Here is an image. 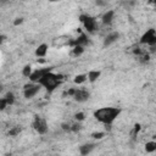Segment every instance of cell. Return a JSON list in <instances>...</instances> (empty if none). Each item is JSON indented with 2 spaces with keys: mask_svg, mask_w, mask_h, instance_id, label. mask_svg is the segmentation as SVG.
Returning a JSON list of instances; mask_svg holds the SVG:
<instances>
[{
  "mask_svg": "<svg viewBox=\"0 0 156 156\" xmlns=\"http://www.w3.org/2000/svg\"><path fill=\"white\" fill-rule=\"evenodd\" d=\"M7 105H9V104H7V101L5 100V98H2V99L0 100V108H1V110H4Z\"/></svg>",
  "mask_w": 156,
  "mask_h": 156,
  "instance_id": "cell-24",
  "label": "cell"
},
{
  "mask_svg": "<svg viewBox=\"0 0 156 156\" xmlns=\"http://www.w3.org/2000/svg\"><path fill=\"white\" fill-rule=\"evenodd\" d=\"M5 100L7 101L9 105H12V104L15 102V95H13L12 93H7V94L5 95Z\"/></svg>",
  "mask_w": 156,
  "mask_h": 156,
  "instance_id": "cell-20",
  "label": "cell"
},
{
  "mask_svg": "<svg viewBox=\"0 0 156 156\" xmlns=\"http://www.w3.org/2000/svg\"><path fill=\"white\" fill-rule=\"evenodd\" d=\"M119 113L121 110L117 107H102L94 112V117L104 124H111Z\"/></svg>",
  "mask_w": 156,
  "mask_h": 156,
  "instance_id": "cell-1",
  "label": "cell"
},
{
  "mask_svg": "<svg viewBox=\"0 0 156 156\" xmlns=\"http://www.w3.org/2000/svg\"><path fill=\"white\" fill-rule=\"evenodd\" d=\"M91 136H93L94 139H102V138L105 136V133H104V132H95V133L91 134Z\"/></svg>",
  "mask_w": 156,
  "mask_h": 156,
  "instance_id": "cell-22",
  "label": "cell"
},
{
  "mask_svg": "<svg viewBox=\"0 0 156 156\" xmlns=\"http://www.w3.org/2000/svg\"><path fill=\"white\" fill-rule=\"evenodd\" d=\"M79 18H80V22L83 23L84 28H85L89 33H93V32L96 30L98 23H96V20H95L94 17H90V16H88V15H82Z\"/></svg>",
  "mask_w": 156,
  "mask_h": 156,
  "instance_id": "cell-3",
  "label": "cell"
},
{
  "mask_svg": "<svg viewBox=\"0 0 156 156\" xmlns=\"http://www.w3.org/2000/svg\"><path fill=\"white\" fill-rule=\"evenodd\" d=\"M48 49H49L48 44H45V43L40 44V45L35 49V56H38V57H44V56H46Z\"/></svg>",
  "mask_w": 156,
  "mask_h": 156,
  "instance_id": "cell-12",
  "label": "cell"
},
{
  "mask_svg": "<svg viewBox=\"0 0 156 156\" xmlns=\"http://www.w3.org/2000/svg\"><path fill=\"white\" fill-rule=\"evenodd\" d=\"M87 44H88V39H87L85 34H80L76 40H73V45H82V46H84Z\"/></svg>",
  "mask_w": 156,
  "mask_h": 156,
  "instance_id": "cell-15",
  "label": "cell"
},
{
  "mask_svg": "<svg viewBox=\"0 0 156 156\" xmlns=\"http://www.w3.org/2000/svg\"><path fill=\"white\" fill-rule=\"evenodd\" d=\"M61 78H62V76L56 74V73H54L52 71H50V72H48L38 83H39L41 87L46 88L48 90H54V89L60 84Z\"/></svg>",
  "mask_w": 156,
  "mask_h": 156,
  "instance_id": "cell-2",
  "label": "cell"
},
{
  "mask_svg": "<svg viewBox=\"0 0 156 156\" xmlns=\"http://www.w3.org/2000/svg\"><path fill=\"white\" fill-rule=\"evenodd\" d=\"M0 1H1V5H2V4H5V2H6V0H0Z\"/></svg>",
  "mask_w": 156,
  "mask_h": 156,
  "instance_id": "cell-30",
  "label": "cell"
},
{
  "mask_svg": "<svg viewBox=\"0 0 156 156\" xmlns=\"http://www.w3.org/2000/svg\"><path fill=\"white\" fill-rule=\"evenodd\" d=\"M94 147H95V145L91 143L83 144L82 146H79V152H80V155H88L94 150Z\"/></svg>",
  "mask_w": 156,
  "mask_h": 156,
  "instance_id": "cell-14",
  "label": "cell"
},
{
  "mask_svg": "<svg viewBox=\"0 0 156 156\" xmlns=\"http://www.w3.org/2000/svg\"><path fill=\"white\" fill-rule=\"evenodd\" d=\"M140 43L141 44H146L150 46H155L156 45V29H147L140 38Z\"/></svg>",
  "mask_w": 156,
  "mask_h": 156,
  "instance_id": "cell-4",
  "label": "cell"
},
{
  "mask_svg": "<svg viewBox=\"0 0 156 156\" xmlns=\"http://www.w3.org/2000/svg\"><path fill=\"white\" fill-rule=\"evenodd\" d=\"M52 45L56 48H63V46H68V45H73V40H71L69 37L67 35H61L54 39Z\"/></svg>",
  "mask_w": 156,
  "mask_h": 156,
  "instance_id": "cell-8",
  "label": "cell"
},
{
  "mask_svg": "<svg viewBox=\"0 0 156 156\" xmlns=\"http://www.w3.org/2000/svg\"><path fill=\"white\" fill-rule=\"evenodd\" d=\"M62 129H63V130H71V127H69V124L63 123V124H62Z\"/></svg>",
  "mask_w": 156,
  "mask_h": 156,
  "instance_id": "cell-26",
  "label": "cell"
},
{
  "mask_svg": "<svg viewBox=\"0 0 156 156\" xmlns=\"http://www.w3.org/2000/svg\"><path fill=\"white\" fill-rule=\"evenodd\" d=\"M51 71V67H44V68H37V69H34L33 72H32V74L29 76V80L30 82H35V83H38L48 72H50Z\"/></svg>",
  "mask_w": 156,
  "mask_h": 156,
  "instance_id": "cell-7",
  "label": "cell"
},
{
  "mask_svg": "<svg viewBox=\"0 0 156 156\" xmlns=\"http://www.w3.org/2000/svg\"><path fill=\"white\" fill-rule=\"evenodd\" d=\"M33 128L38 134H45L48 132V123L43 117L35 116L34 121H33Z\"/></svg>",
  "mask_w": 156,
  "mask_h": 156,
  "instance_id": "cell-6",
  "label": "cell"
},
{
  "mask_svg": "<svg viewBox=\"0 0 156 156\" xmlns=\"http://www.w3.org/2000/svg\"><path fill=\"white\" fill-rule=\"evenodd\" d=\"M50 2H56V1H60V0H49Z\"/></svg>",
  "mask_w": 156,
  "mask_h": 156,
  "instance_id": "cell-29",
  "label": "cell"
},
{
  "mask_svg": "<svg viewBox=\"0 0 156 156\" xmlns=\"http://www.w3.org/2000/svg\"><path fill=\"white\" fill-rule=\"evenodd\" d=\"M149 1H150V4L156 9V0H149Z\"/></svg>",
  "mask_w": 156,
  "mask_h": 156,
  "instance_id": "cell-28",
  "label": "cell"
},
{
  "mask_svg": "<svg viewBox=\"0 0 156 156\" xmlns=\"http://www.w3.org/2000/svg\"><path fill=\"white\" fill-rule=\"evenodd\" d=\"M84 52V46L82 45H73V49H72V54L74 56H79Z\"/></svg>",
  "mask_w": 156,
  "mask_h": 156,
  "instance_id": "cell-18",
  "label": "cell"
},
{
  "mask_svg": "<svg viewBox=\"0 0 156 156\" xmlns=\"http://www.w3.org/2000/svg\"><path fill=\"white\" fill-rule=\"evenodd\" d=\"M22 22H23V18H16V21L13 22V24H15V26H18V24H21Z\"/></svg>",
  "mask_w": 156,
  "mask_h": 156,
  "instance_id": "cell-25",
  "label": "cell"
},
{
  "mask_svg": "<svg viewBox=\"0 0 156 156\" xmlns=\"http://www.w3.org/2000/svg\"><path fill=\"white\" fill-rule=\"evenodd\" d=\"M145 151L146 152H154L156 151V140H150L145 144Z\"/></svg>",
  "mask_w": 156,
  "mask_h": 156,
  "instance_id": "cell-16",
  "label": "cell"
},
{
  "mask_svg": "<svg viewBox=\"0 0 156 156\" xmlns=\"http://www.w3.org/2000/svg\"><path fill=\"white\" fill-rule=\"evenodd\" d=\"M40 84L35 83V82H30L29 84L24 85V90H23V95L26 99H32L33 96H35L38 94V91L40 90Z\"/></svg>",
  "mask_w": 156,
  "mask_h": 156,
  "instance_id": "cell-5",
  "label": "cell"
},
{
  "mask_svg": "<svg viewBox=\"0 0 156 156\" xmlns=\"http://www.w3.org/2000/svg\"><path fill=\"white\" fill-rule=\"evenodd\" d=\"M118 38H119V33H117V32H111V33H108V34L105 37V39H104V46H105V48H106V46H110L111 44L116 43V41L118 40Z\"/></svg>",
  "mask_w": 156,
  "mask_h": 156,
  "instance_id": "cell-10",
  "label": "cell"
},
{
  "mask_svg": "<svg viewBox=\"0 0 156 156\" xmlns=\"http://www.w3.org/2000/svg\"><path fill=\"white\" fill-rule=\"evenodd\" d=\"M21 133V128L20 127H13L10 132H9V134L11 135V136H16V135H18Z\"/></svg>",
  "mask_w": 156,
  "mask_h": 156,
  "instance_id": "cell-21",
  "label": "cell"
},
{
  "mask_svg": "<svg viewBox=\"0 0 156 156\" xmlns=\"http://www.w3.org/2000/svg\"><path fill=\"white\" fill-rule=\"evenodd\" d=\"M106 2L104 1V0H96V5H99V6H104Z\"/></svg>",
  "mask_w": 156,
  "mask_h": 156,
  "instance_id": "cell-27",
  "label": "cell"
},
{
  "mask_svg": "<svg viewBox=\"0 0 156 156\" xmlns=\"http://www.w3.org/2000/svg\"><path fill=\"white\" fill-rule=\"evenodd\" d=\"M89 96H90V94L87 91V90H84V89H76V93H74V95H73V98H74V100L76 101H78V102H84V101H87L88 99H89Z\"/></svg>",
  "mask_w": 156,
  "mask_h": 156,
  "instance_id": "cell-9",
  "label": "cell"
},
{
  "mask_svg": "<svg viewBox=\"0 0 156 156\" xmlns=\"http://www.w3.org/2000/svg\"><path fill=\"white\" fill-rule=\"evenodd\" d=\"M32 72H33V69H32V66L30 65H26L23 67V69H22V74L24 77H27V78H29V76L32 74Z\"/></svg>",
  "mask_w": 156,
  "mask_h": 156,
  "instance_id": "cell-19",
  "label": "cell"
},
{
  "mask_svg": "<svg viewBox=\"0 0 156 156\" xmlns=\"http://www.w3.org/2000/svg\"><path fill=\"white\" fill-rule=\"evenodd\" d=\"M85 80H88V76L87 74H77L73 79V82L76 84H83Z\"/></svg>",
  "mask_w": 156,
  "mask_h": 156,
  "instance_id": "cell-17",
  "label": "cell"
},
{
  "mask_svg": "<svg viewBox=\"0 0 156 156\" xmlns=\"http://www.w3.org/2000/svg\"><path fill=\"white\" fill-rule=\"evenodd\" d=\"M100 74H101V72H100L99 69H90V71L87 73V76H88V80H89L90 83L96 82V80L99 79Z\"/></svg>",
  "mask_w": 156,
  "mask_h": 156,
  "instance_id": "cell-13",
  "label": "cell"
},
{
  "mask_svg": "<svg viewBox=\"0 0 156 156\" xmlns=\"http://www.w3.org/2000/svg\"><path fill=\"white\" fill-rule=\"evenodd\" d=\"M74 118H76L78 122H80V121H83V119L85 118V115H84L83 112H78V113L74 115Z\"/></svg>",
  "mask_w": 156,
  "mask_h": 156,
  "instance_id": "cell-23",
  "label": "cell"
},
{
  "mask_svg": "<svg viewBox=\"0 0 156 156\" xmlns=\"http://www.w3.org/2000/svg\"><path fill=\"white\" fill-rule=\"evenodd\" d=\"M113 18H115V11H113V10H107V11L102 15L101 21H102L104 24H110V23L113 21Z\"/></svg>",
  "mask_w": 156,
  "mask_h": 156,
  "instance_id": "cell-11",
  "label": "cell"
}]
</instances>
